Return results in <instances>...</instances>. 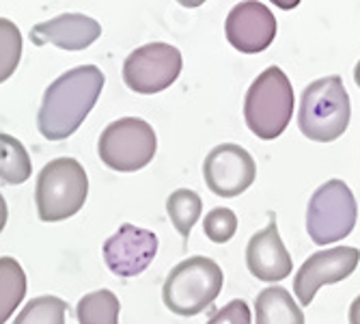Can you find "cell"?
I'll use <instances>...</instances> for the list:
<instances>
[{
  "label": "cell",
  "mask_w": 360,
  "mask_h": 324,
  "mask_svg": "<svg viewBox=\"0 0 360 324\" xmlns=\"http://www.w3.org/2000/svg\"><path fill=\"white\" fill-rule=\"evenodd\" d=\"M255 324H304V313L285 287L272 285L257 294Z\"/></svg>",
  "instance_id": "15"
},
{
  "label": "cell",
  "mask_w": 360,
  "mask_h": 324,
  "mask_svg": "<svg viewBox=\"0 0 360 324\" xmlns=\"http://www.w3.org/2000/svg\"><path fill=\"white\" fill-rule=\"evenodd\" d=\"M358 220V204L343 180L321 184L307 208V232L317 247L335 244L347 238Z\"/></svg>",
  "instance_id": "6"
},
{
  "label": "cell",
  "mask_w": 360,
  "mask_h": 324,
  "mask_svg": "<svg viewBox=\"0 0 360 324\" xmlns=\"http://www.w3.org/2000/svg\"><path fill=\"white\" fill-rule=\"evenodd\" d=\"M26 273L15 257H0V324H5L26 297Z\"/></svg>",
  "instance_id": "16"
},
{
  "label": "cell",
  "mask_w": 360,
  "mask_h": 324,
  "mask_svg": "<svg viewBox=\"0 0 360 324\" xmlns=\"http://www.w3.org/2000/svg\"><path fill=\"white\" fill-rule=\"evenodd\" d=\"M349 324H360V297H356L349 305Z\"/></svg>",
  "instance_id": "24"
},
{
  "label": "cell",
  "mask_w": 360,
  "mask_h": 324,
  "mask_svg": "<svg viewBox=\"0 0 360 324\" xmlns=\"http://www.w3.org/2000/svg\"><path fill=\"white\" fill-rule=\"evenodd\" d=\"M158 253V236L143 227L123 223L104 242V262L112 275L129 279L143 275Z\"/></svg>",
  "instance_id": "11"
},
{
  "label": "cell",
  "mask_w": 360,
  "mask_h": 324,
  "mask_svg": "<svg viewBox=\"0 0 360 324\" xmlns=\"http://www.w3.org/2000/svg\"><path fill=\"white\" fill-rule=\"evenodd\" d=\"M293 115V87L276 65L261 72L244 100V119L250 132L261 141L278 139Z\"/></svg>",
  "instance_id": "3"
},
{
  "label": "cell",
  "mask_w": 360,
  "mask_h": 324,
  "mask_svg": "<svg viewBox=\"0 0 360 324\" xmlns=\"http://www.w3.org/2000/svg\"><path fill=\"white\" fill-rule=\"evenodd\" d=\"M22 58V32L11 22L0 18V82L13 76Z\"/></svg>",
  "instance_id": "21"
},
{
  "label": "cell",
  "mask_w": 360,
  "mask_h": 324,
  "mask_svg": "<svg viewBox=\"0 0 360 324\" xmlns=\"http://www.w3.org/2000/svg\"><path fill=\"white\" fill-rule=\"evenodd\" d=\"M270 3H274L278 9L289 11V9H296V7L300 5V0H270Z\"/></svg>",
  "instance_id": "26"
},
{
  "label": "cell",
  "mask_w": 360,
  "mask_h": 324,
  "mask_svg": "<svg viewBox=\"0 0 360 324\" xmlns=\"http://www.w3.org/2000/svg\"><path fill=\"white\" fill-rule=\"evenodd\" d=\"M177 3L181 5V7H188V9H196V7H201L205 0H177Z\"/></svg>",
  "instance_id": "27"
},
{
  "label": "cell",
  "mask_w": 360,
  "mask_h": 324,
  "mask_svg": "<svg viewBox=\"0 0 360 324\" xmlns=\"http://www.w3.org/2000/svg\"><path fill=\"white\" fill-rule=\"evenodd\" d=\"M354 80H356V85L360 87V61L356 63V68H354Z\"/></svg>",
  "instance_id": "28"
},
{
  "label": "cell",
  "mask_w": 360,
  "mask_h": 324,
  "mask_svg": "<svg viewBox=\"0 0 360 324\" xmlns=\"http://www.w3.org/2000/svg\"><path fill=\"white\" fill-rule=\"evenodd\" d=\"M181 52L171 46L153 42L129 52L123 63L125 85L143 95H153L169 89L181 74Z\"/></svg>",
  "instance_id": "8"
},
{
  "label": "cell",
  "mask_w": 360,
  "mask_h": 324,
  "mask_svg": "<svg viewBox=\"0 0 360 324\" xmlns=\"http://www.w3.org/2000/svg\"><path fill=\"white\" fill-rule=\"evenodd\" d=\"M352 102L341 76H326L302 91L298 125L300 132L315 143H333L349 125Z\"/></svg>",
  "instance_id": "2"
},
{
  "label": "cell",
  "mask_w": 360,
  "mask_h": 324,
  "mask_svg": "<svg viewBox=\"0 0 360 324\" xmlns=\"http://www.w3.org/2000/svg\"><path fill=\"white\" fill-rule=\"evenodd\" d=\"M207 324H252V316H250L246 301L236 299L229 305H224L222 309H218L207 320Z\"/></svg>",
  "instance_id": "23"
},
{
  "label": "cell",
  "mask_w": 360,
  "mask_h": 324,
  "mask_svg": "<svg viewBox=\"0 0 360 324\" xmlns=\"http://www.w3.org/2000/svg\"><path fill=\"white\" fill-rule=\"evenodd\" d=\"M68 303L58 297H37L26 303L13 324H65Z\"/></svg>",
  "instance_id": "20"
},
{
  "label": "cell",
  "mask_w": 360,
  "mask_h": 324,
  "mask_svg": "<svg viewBox=\"0 0 360 324\" xmlns=\"http://www.w3.org/2000/svg\"><path fill=\"white\" fill-rule=\"evenodd\" d=\"M222 285L224 275L214 259L192 255L169 273L162 287V301L175 316L192 318L218 299Z\"/></svg>",
  "instance_id": "4"
},
{
  "label": "cell",
  "mask_w": 360,
  "mask_h": 324,
  "mask_svg": "<svg viewBox=\"0 0 360 324\" xmlns=\"http://www.w3.org/2000/svg\"><path fill=\"white\" fill-rule=\"evenodd\" d=\"M104 74L95 65H80L58 76L44 93L37 127L48 141H65L84 123L104 89Z\"/></svg>",
  "instance_id": "1"
},
{
  "label": "cell",
  "mask_w": 360,
  "mask_h": 324,
  "mask_svg": "<svg viewBox=\"0 0 360 324\" xmlns=\"http://www.w3.org/2000/svg\"><path fill=\"white\" fill-rule=\"evenodd\" d=\"M158 139L153 127L139 117H123L106 125L97 143L102 162L121 173H134L145 169L153 160Z\"/></svg>",
  "instance_id": "7"
},
{
  "label": "cell",
  "mask_w": 360,
  "mask_h": 324,
  "mask_svg": "<svg viewBox=\"0 0 360 324\" xmlns=\"http://www.w3.org/2000/svg\"><path fill=\"white\" fill-rule=\"evenodd\" d=\"M7 216H9V208H7V201L5 197L0 194V232L5 230V225H7Z\"/></svg>",
  "instance_id": "25"
},
{
  "label": "cell",
  "mask_w": 360,
  "mask_h": 324,
  "mask_svg": "<svg viewBox=\"0 0 360 324\" xmlns=\"http://www.w3.org/2000/svg\"><path fill=\"white\" fill-rule=\"evenodd\" d=\"M226 39L242 54H259L272 46L276 37V18L257 0H244L236 5L224 22Z\"/></svg>",
  "instance_id": "12"
},
{
  "label": "cell",
  "mask_w": 360,
  "mask_h": 324,
  "mask_svg": "<svg viewBox=\"0 0 360 324\" xmlns=\"http://www.w3.org/2000/svg\"><path fill=\"white\" fill-rule=\"evenodd\" d=\"M246 266L257 281H264V283H278L291 275L293 262H291L289 251L285 249L281 240L274 212H270V220L264 230L257 232L248 240Z\"/></svg>",
  "instance_id": "13"
},
{
  "label": "cell",
  "mask_w": 360,
  "mask_h": 324,
  "mask_svg": "<svg viewBox=\"0 0 360 324\" xmlns=\"http://www.w3.org/2000/svg\"><path fill=\"white\" fill-rule=\"evenodd\" d=\"M203 177L216 197L233 199L252 186L257 177V165L244 147L236 143H222L207 154L203 162Z\"/></svg>",
  "instance_id": "9"
},
{
  "label": "cell",
  "mask_w": 360,
  "mask_h": 324,
  "mask_svg": "<svg viewBox=\"0 0 360 324\" xmlns=\"http://www.w3.org/2000/svg\"><path fill=\"white\" fill-rule=\"evenodd\" d=\"M167 212H169L171 223L175 225V230L179 232V236L184 240H188L192 227L196 225V220L201 218L203 201L194 190L177 188L175 192H171V197L167 199Z\"/></svg>",
  "instance_id": "19"
},
{
  "label": "cell",
  "mask_w": 360,
  "mask_h": 324,
  "mask_svg": "<svg viewBox=\"0 0 360 324\" xmlns=\"http://www.w3.org/2000/svg\"><path fill=\"white\" fill-rule=\"evenodd\" d=\"M121 303L110 289H95L78 301L76 316L80 324H119Z\"/></svg>",
  "instance_id": "18"
},
{
  "label": "cell",
  "mask_w": 360,
  "mask_h": 324,
  "mask_svg": "<svg viewBox=\"0 0 360 324\" xmlns=\"http://www.w3.org/2000/svg\"><path fill=\"white\" fill-rule=\"evenodd\" d=\"M358 262L360 249L356 247H335L309 255L293 279V292H296L298 301L309 307L319 287L347 279L356 270Z\"/></svg>",
  "instance_id": "10"
},
{
  "label": "cell",
  "mask_w": 360,
  "mask_h": 324,
  "mask_svg": "<svg viewBox=\"0 0 360 324\" xmlns=\"http://www.w3.org/2000/svg\"><path fill=\"white\" fill-rule=\"evenodd\" d=\"M32 173V162L26 147L11 135L0 132V180L5 184H24Z\"/></svg>",
  "instance_id": "17"
},
{
  "label": "cell",
  "mask_w": 360,
  "mask_h": 324,
  "mask_svg": "<svg viewBox=\"0 0 360 324\" xmlns=\"http://www.w3.org/2000/svg\"><path fill=\"white\" fill-rule=\"evenodd\" d=\"M203 232L216 244L229 242L236 236V232H238V216H236V212L229 210V208H214L210 214H205Z\"/></svg>",
  "instance_id": "22"
},
{
  "label": "cell",
  "mask_w": 360,
  "mask_h": 324,
  "mask_svg": "<svg viewBox=\"0 0 360 324\" xmlns=\"http://www.w3.org/2000/svg\"><path fill=\"white\" fill-rule=\"evenodd\" d=\"M102 35V26L97 20L82 13H63L48 22L32 26L30 42L35 46L52 44L60 50L78 52L89 48Z\"/></svg>",
  "instance_id": "14"
},
{
  "label": "cell",
  "mask_w": 360,
  "mask_h": 324,
  "mask_svg": "<svg viewBox=\"0 0 360 324\" xmlns=\"http://www.w3.org/2000/svg\"><path fill=\"white\" fill-rule=\"evenodd\" d=\"M86 194L89 177L84 167L74 158H56L37 175V214L44 223L68 220L82 210Z\"/></svg>",
  "instance_id": "5"
}]
</instances>
